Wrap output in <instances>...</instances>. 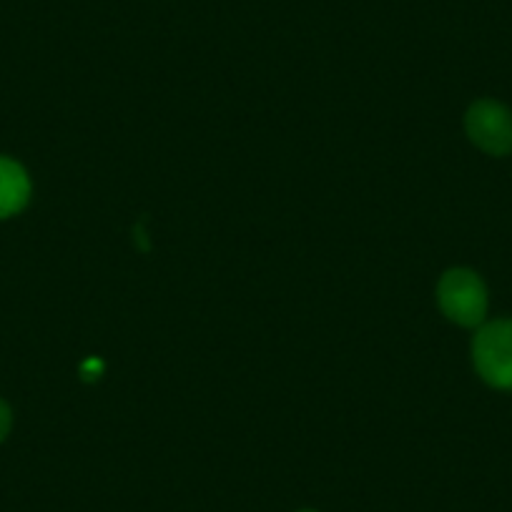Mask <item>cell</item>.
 I'll list each match as a JSON object with an SVG mask.
<instances>
[{
    "instance_id": "6da1fadb",
    "label": "cell",
    "mask_w": 512,
    "mask_h": 512,
    "mask_svg": "<svg viewBox=\"0 0 512 512\" xmlns=\"http://www.w3.org/2000/svg\"><path fill=\"white\" fill-rule=\"evenodd\" d=\"M437 307L460 327H480L487 317V287L472 269L455 267L437 282Z\"/></svg>"
},
{
    "instance_id": "7a4b0ae2",
    "label": "cell",
    "mask_w": 512,
    "mask_h": 512,
    "mask_svg": "<svg viewBox=\"0 0 512 512\" xmlns=\"http://www.w3.org/2000/svg\"><path fill=\"white\" fill-rule=\"evenodd\" d=\"M472 362L482 382L512 392V319H495L477 327Z\"/></svg>"
},
{
    "instance_id": "3957f363",
    "label": "cell",
    "mask_w": 512,
    "mask_h": 512,
    "mask_svg": "<svg viewBox=\"0 0 512 512\" xmlns=\"http://www.w3.org/2000/svg\"><path fill=\"white\" fill-rule=\"evenodd\" d=\"M467 139L490 156L512 151V111L492 98H480L465 113Z\"/></svg>"
},
{
    "instance_id": "277c9868",
    "label": "cell",
    "mask_w": 512,
    "mask_h": 512,
    "mask_svg": "<svg viewBox=\"0 0 512 512\" xmlns=\"http://www.w3.org/2000/svg\"><path fill=\"white\" fill-rule=\"evenodd\" d=\"M33 196V181L26 166L0 154V221L21 214Z\"/></svg>"
},
{
    "instance_id": "5b68a950",
    "label": "cell",
    "mask_w": 512,
    "mask_h": 512,
    "mask_svg": "<svg viewBox=\"0 0 512 512\" xmlns=\"http://www.w3.org/2000/svg\"><path fill=\"white\" fill-rule=\"evenodd\" d=\"M11 430H13V410L11 405L0 397V445L8 440Z\"/></svg>"
},
{
    "instance_id": "8992f818",
    "label": "cell",
    "mask_w": 512,
    "mask_h": 512,
    "mask_svg": "<svg viewBox=\"0 0 512 512\" xmlns=\"http://www.w3.org/2000/svg\"><path fill=\"white\" fill-rule=\"evenodd\" d=\"M299 512H317V510H299Z\"/></svg>"
}]
</instances>
